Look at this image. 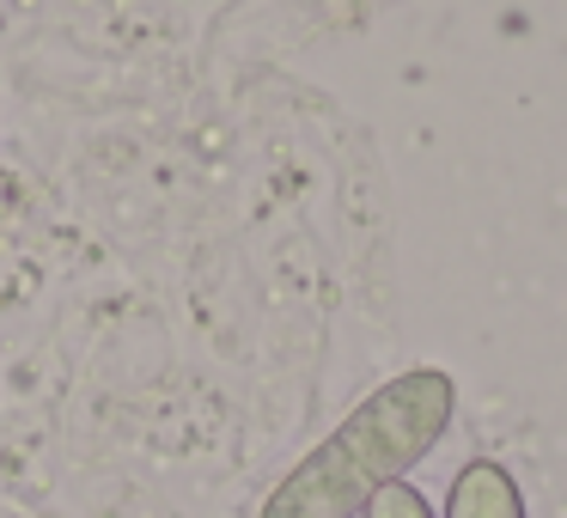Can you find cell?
Masks as SVG:
<instances>
[{
  "label": "cell",
  "instance_id": "1",
  "mask_svg": "<svg viewBox=\"0 0 567 518\" xmlns=\"http://www.w3.org/2000/svg\"><path fill=\"white\" fill-rule=\"evenodd\" d=\"M457 415V384L440 366H409L384 379L367 403L342 415L293 469L269 488L257 518H360L372 494L403 481Z\"/></svg>",
  "mask_w": 567,
  "mask_h": 518
},
{
  "label": "cell",
  "instance_id": "2",
  "mask_svg": "<svg viewBox=\"0 0 567 518\" xmlns=\"http://www.w3.org/2000/svg\"><path fill=\"white\" fill-rule=\"evenodd\" d=\"M445 518H525V494H518L513 469L494 457H470L452 476L445 494Z\"/></svg>",
  "mask_w": 567,
  "mask_h": 518
},
{
  "label": "cell",
  "instance_id": "3",
  "mask_svg": "<svg viewBox=\"0 0 567 518\" xmlns=\"http://www.w3.org/2000/svg\"><path fill=\"white\" fill-rule=\"evenodd\" d=\"M360 518H440V512L427 506V494H421V488H409V481H391L384 494H372Z\"/></svg>",
  "mask_w": 567,
  "mask_h": 518
}]
</instances>
